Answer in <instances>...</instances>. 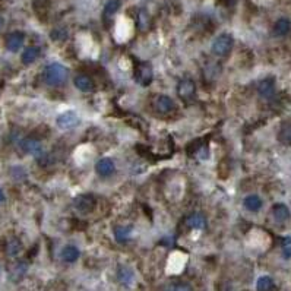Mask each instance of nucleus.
Wrapping results in <instances>:
<instances>
[{"instance_id": "nucleus-4", "label": "nucleus", "mask_w": 291, "mask_h": 291, "mask_svg": "<svg viewBox=\"0 0 291 291\" xmlns=\"http://www.w3.org/2000/svg\"><path fill=\"white\" fill-rule=\"evenodd\" d=\"M56 123L62 130H72L79 125V117L75 111H65L59 114Z\"/></svg>"}, {"instance_id": "nucleus-20", "label": "nucleus", "mask_w": 291, "mask_h": 291, "mask_svg": "<svg viewBox=\"0 0 291 291\" xmlns=\"http://www.w3.org/2000/svg\"><path fill=\"white\" fill-rule=\"evenodd\" d=\"M119 8H120V2H119V0H110V2L106 5L104 12H103V15H104V21L107 22L110 18H113V15L119 11Z\"/></svg>"}, {"instance_id": "nucleus-12", "label": "nucleus", "mask_w": 291, "mask_h": 291, "mask_svg": "<svg viewBox=\"0 0 291 291\" xmlns=\"http://www.w3.org/2000/svg\"><path fill=\"white\" fill-rule=\"evenodd\" d=\"M95 170L100 176L107 177L114 171V163L110 158H101L97 164H95Z\"/></svg>"}, {"instance_id": "nucleus-27", "label": "nucleus", "mask_w": 291, "mask_h": 291, "mask_svg": "<svg viewBox=\"0 0 291 291\" xmlns=\"http://www.w3.org/2000/svg\"><path fill=\"white\" fill-rule=\"evenodd\" d=\"M68 37V31H65V30H56L53 34H52V38L53 40H63V38H66Z\"/></svg>"}, {"instance_id": "nucleus-7", "label": "nucleus", "mask_w": 291, "mask_h": 291, "mask_svg": "<svg viewBox=\"0 0 291 291\" xmlns=\"http://www.w3.org/2000/svg\"><path fill=\"white\" fill-rule=\"evenodd\" d=\"M196 92V85L192 79H182L177 85V94L182 100H190Z\"/></svg>"}, {"instance_id": "nucleus-8", "label": "nucleus", "mask_w": 291, "mask_h": 291, "mask_svg": "<svg viewBox=\"0 0 291 291\" xmlns=\"http://www.w3.org/2000/svg\"><path fill=\"white\" fill-rule=\"evenodd\" d=\"M24 40H25L24 33H19V31L11 33V34L6 37V47H8V50H9V52H18V50L22 47Z\"/></svg>"}, {"instance_id": "nucleus-16", "label": "nucleus", "mask_w": 291, "mask_h": 291, "mask_svg": "<svg viewBox=\"0 0 291 291\" xmlns=\"http://www.w3.org/2000/svg\"><path fill=\"white\" fill-rule=\"evenodd\" d=\"M78 257H79L78 247H75V246H66V247H63V250H62V259L65 262L72 263V262L78 260Z\"/></svg>"}, {"instance_id": "nucleus-19", "label": "nucleus", "mask_w": 291, "mask_h": 291, "mask_svg": "<svg viewBox=\"0 0 291 291\" xmlns=\"http://www.w3.org/2000/svg\"><path fill=\"white\" fill-rule=\"evenodd\" d=\"M278 139L284 145H291V123H285L281 126L278 132Z\"/></svg>"}, {"instance_id": "nucleus-3", "label": "nucleus", "mask_w": 291, "mask_h": 291, "mask_svg": "<svg viewBox=\"0 0 291 291\" xmlns=\"http://www.w3.org/2000/svg\"><path fill=\"white\" fill-rule=\"evenodd\" d=\"M97 203V199L94 195L91 193H82V195H78L75 199H73V206L78 212H82V214H88L94 209Z\"/></svg>"}, {"instance_id": "nucleus-25", "label": "nucleus", "mask_w": 291, "mask_h": 291, "mask_svg": "<svg viewBox=\"0 0 291 291\" xmlns=\"http://www.w3.org/2000/svg\"><path fill=\"white\" fill-rule=\"evenodd\" d=\"M130 233H132V228H130V227H117V228L114 230L116 238H117L119 241L127 240L129 236H130Z\"/></svg>"}, {"instance_id": "nucleus-5", "label": "nucleus", "mask_w": 291, "mask_h": 291, "mask_svg": "<svg viewBox=\"0 0 291 291\" xmlns=\"http://www.w3.org/2000/svg\"><path fill=\"white\" fill-rule=\"evenodd\" d=\"M152 106H154V110L158 111V113H163V114H167V113H171L174 110V101L167 97V95H157L152 101Z\"/></svg>"}, {"instance_id": "nucleus-15", "label": "nucleus", "mask_w": 291, "mask_h": 291, "mask_svg": "<svg viewBox=\"0 0 291 291\" xmlns=\"http://www.w3.org/2000/svg\"><path fill=\"white\" fill-rule=\"evenodd\" d=\"M290 30H291V22H290L287 18L278 19V21L275 22V25H273V34L278 36V37L287 36Z\"/></svg>"}, {"instance_id": "nucleus-28", "label": "nucleus", "mask_w": 291, "mask_h": 291, "mask_svg": "<svg viewBox=\"0 0 291 291\" xmlns=\"http://www.w3.org/2000/svg\"><path fill=\"white\" fill-rule=\"evenodd\" d=\"M5 200V195H3V192L2 190H0V203H2Z\"/></svg>"}, {"instance_id": "nucleus-21", "label": "nucleus", "mask_w": 291, "mask_h": 291, "mask_svg": "<svg viewBox=\"0 0 291 291\" xmlns=\"http://www.w3.org/2000/svg\"><path fill=\"white\" fill-rule=\"evenodd\" d=\"M27 269H28V265L24 263V262H19L17 263L12 269H11V278L14 281H19L25 273H27Z\"/></svg>"}, {"instance_id": "nucleus-22", "label": "nucleus", "mask_w": 291, "mask_h": 291, "mask_svg": "<svg viewBox=\"0 0 291 291\" xmlns=\"http://www.w3.org/2000/svg\"><path fill=\"white\" fill-rule=\"evenodd\" d=\"M117 276H119V281L122 284H126V285H129L133 281V272L127 266H120V269L117 272Z\"/></svg>"}, {"instance_id": "nucleus-1", "label": "nucleus", "mask_w": 291, "mask_h": 291, "mask_svg": "<svg viewBox=\"0 0 291 291\" xmlns=\"http://www.w3.org/2000/svg\"><path fill=\"white\" fill-rule=\"evenodd\" d=\"M68 79V69L60 63H52L44 71V81L50 87H60Z\"/></svg>"}, {"instance_id": "nucleus-2", "label": "nucleus", "mask_w": 291, "mask_h": 291, "mask_svg": "<svg viewBox=\"0 0 291 291\" xmlns=\"http://www.w3.org/2000/svg\"><path fill=\"white\" fill-rule=\"evenodd\" d=\"M233 43L234 40L230 34H221L212 43V53L217 56H227L233 49Z\"/></svg>"}, {"instance_id": "nucleus-13", "label": "nucleus", "mask_w": 291, "mask_h": 291, "mask_svg": "<svg viewBox=\"0 0 291 291\" xmlns=\"http://www.w3.org/2000/svg\"><path fill=\"white\" fill-rule=\"evenodd\" d=\"M75 85H76L78 90H81L84 92L94 91V82L88 75H76L75 76Z\"/></svg>"}, {"instance_id": "nucleus-23", "label": "nucleus", "mask_w": 291, "mask_h": 291, "mask_svg": "<svg viewBox=\"0 0 291 291\" xmlns=\"http://www.w3.org/2000/svg\"><path fill=\"white\" fill-rule=\"evenodd\" d=\"M273 287V281L271 276L265 275V276H260L256 282V290L257 291H271Z\"/></svg>"}, {"instance_id": "nucleus-24", "label": "nucleus", "mask_w": 291, "mask_h": 291, "mask_svg": "<svg viewBox=\"0 0 291 291\" xmlns=\"http://www.w3.org/2000/svg\"><path fill=\"white\" fill-rule=\"evenodd\" d=\"M21 249H22V244H21V241L18 238H12L6 244V253L9 256H17L21 252Z\"/></svg>"}, {"instance_id": "nucleus-10", "label": "nucleus", "mask_w": 291, "mask_h": 291, "mask_svg": "<svg viewBox=\"0 0 291 291\" xmlns=\"http://www.w3.org/2000/svg\"><path fill=\"white\" fill-rule=\"evenodd\" d=\"M184 225L190 230H203L206 225V221L202 214H192L186 218Z\"/></svg>"}, {"instance_id": "nucleus-17", "label": "nucleus", "mask_w": 291, "mask_h": 291, "mask_svg": "<svg viewBox=\"0 0 291 291\" xmlns=\"http://www.w3.org/2000/svg\"><path fill=\"white\" fill-rule=\"evenodd\" d=\"M38 56H40V49L38 47H28L24 52V55H22L21 59H22L24 65H31V63H34L38 59Z\"/></svg>"}, {"instance_id": "nucleus-11", "label": "nucleus", "mask_w": 291, "mask_h": 291, "mask_svg": "<svg viewBox=\"0 0 291 291\" xmlns=\"http://www.w3.org/2000/svg\"><path fill=\"white\" fill-rule=\"evenodd\" d=\"M257 91L260 94V97L263 98H271L275 94V81L272 78H266L263 81H260Z\"/></svg>"}, {"instance_id": "nucleus-29", "label": "nucleus", "mask_w": 291, "mask_h": 291, "mask_svg": "<svg viewBox=\"0 0 291 291\" xmlns=\"http://www.w3.org/2000/svg\"><path fill=\"white\" fill-rule=\"evenodd\" d=\"M3 25H5V21H3V18H2V17H0V30L3 28Z\"/></svg>"}, {"instance_id": "nucleus-18", "label": "nucleus", "mask_w": 291, "mask_h": 291, "mask_svg": "<svg viewBox=\"0 0 291 291\" xmlns=\"http://www.w3.org/2000/svg\"><path fill=\"white\" fill-rule=\"evenodd\" d=\"M243 203H244L246 209L252 211V212H256V211H259V209L262 208V199H260L257 195H250V196H247V198L244 199Z\"/></svg>"}, {"instance_id": "nucleus-9", "label": "nucleus", "mask_w": 291, "mask_h": 291, "mask_svg": "<svg viewBox=\"0 0 291 291\" xmlns=\"http://www.w3.org/2000/svg\"><path fill=\"white\" fill-rule=\"evenodd\" d=\"M21 146L24 148L25 152L33 154V155H36V157H38V158L41 157V154H44V149H43L40 141H37V139H34V138H28V139L22 141Z\"/></svg>"}, {"instance_id": "nucleus-14", "label": "nucleus", "mask_w": 291, "mask_h": 291, "mask_svg": "<svg viewBox=\"0 0 291 291\" xmlns=\"http://www.w3.org/2000/svg\"><path fill=\"white\" fill-rule=\"evenodd\" d=\"M272 215L276 221L284 222L290 218V209L284 205V203H276L272 208Z\"/></svg>"}, {"instance_id": "nucleus-26", "label": "nucleus", "mask_w": 291, "mask_h": 291, "mask_svg": "<svg viewBox=\"0 0 291 291\" xmlns=\"http://www.w3.org/2000/svg\"><path fill=\"white\" fill-rule=\"evenodd\" d=\"M165 291H192V288L186 284H173V285H168Z\"/></svg>"}, {"instance_id": "nucleus-6", "label": "nucleus", "mask_w": 291, "mask_h": 291, "mask_svg": "<svg viewBox=\"0 0 291 291\" xmlns=\"http://www.w3.org/2000/svg\"><path fill=\"white\" fill-rule=\"evenodd\" d=\"M152 78H154V73H152V69H151L149 65L142 63V65L138 66V69L135 72V79L138 81V84L148 87L152 82Z\"/></svg>"}]
</instances>
